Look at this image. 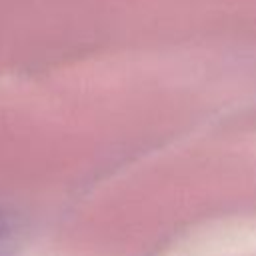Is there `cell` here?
Listing matches in <instances>:
<instances>
[{
    "label": "cell",
    "instance_id": "cell-1",
    "mask_svg": "<svg viewBox=\"0 0 256 256\" xmlns=\"http://www.w3.org/2000/svg\"><path fill=\"white\" fill-rule=\"evenodd\" d=\"M24 244V224L18 214L0 206V256H18Z\"/></svg>",
    "mask_w": 256,
    "mask_h": 256
}]
</instances>
